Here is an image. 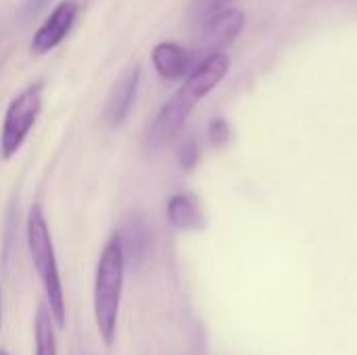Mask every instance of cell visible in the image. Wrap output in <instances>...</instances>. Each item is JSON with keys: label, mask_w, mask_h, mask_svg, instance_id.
<instances>
[{"label": "cell", "mask_w": 357, "mask_h": 355, "mask_svg": "<svg viewBox=\"0 0 357 355\" xmlns=\"http://www.w3.org/2000/svg\"><path fill=\"white\" fill-rule=\"evenodd\" d=\"M126 280V255L117 234H113L96 262L94 289H92V312L96 331L107 347H113L117 337V320L121 308V293Z\"/></svg>", "instance_id": "6da1fadb"}, {"label": "cell", "mask_w": 357, "mask_h": 355, "mask_svg": "<svg viewBox=\"0 0 357 355\" xmlns=\"http://www.w3.org/2000/svg\"><path fill=\"white\" fill-rule=\"evenodd\" d=\"M25 241L27 251L33 264V270L42 282L46 305L52 314V320L59 328L67 326V303H65V289L59 272V262L54 253V243L50 236L48 222L40 205H33L27 213L25 222Z\"/></svg>", "instance_id": "7a4b0ae2"}, {"label": "cell", "mask_w": 357, "mask_h": 355, "mask_svg": "<svg viewBox=\"0 0 357 355\" xmlns=\"http://www.w3.org/2000/svg\"><path fill=\"white\" fill-rule=\"evenodd\" d=\"M42 96H44V86L42 82H36L25 90H21L8 103L0 130V159L4 161L13 159L23 146V142L27 140L42 111Z\"/></svg>", "instance_id": "3957f363"}, {"label": "cell", "mask_w": 357, "mask_h": 355, "mask_svg": "<svg viewBox=\"0 0 357 355\" xmlns=\"http://www.w3.org/2000/svg\"><path fill=\"white\" fill-rule=\"evenodd\" d=\"M197 103H199V98L182 84V88L155 115V119L146 132V149L157 151V149L165 146L169 140H174L180 134V130L184 128V123L188 121Z\"/></svg>", "instance_id": "277c9868"}, {"label": "cell", "mask_w": 357, "mask_h": 355, "mask_svg": "<svg viewBox=\"0 0 357 355\" xmlns=\"http://www.w3.org/2000/svg\"><path fill=\"white\" fill-rule=\"evenodd\" d=\"M77 10H79L77 0H61L50 10V15L44 19V23L36 29V33L29 42V50L33 54H46V52L54 50L69 36V31L77 19Z\"/></svg>", "instance_id": "5b68a950"}, {"label": "cell", "mask_w": 357, "mask_h": 355, "mask_svg": "<svg viewBox=\"0 0 357 355\" xmlns=\"http://www.w3.org/2000/svg\"><path fill=\"white\" fill-rule=\"evenodd\" d=\"M247 25V17L241 8L226 6L201 23V50L205 54L224 50L230 46Z\"/></svg>", "instance_id": "8992f818"}, {"label": "cell", "mask_w": 357, "mask_h": 355, "mask_svg": "<svg viewBox=\"0 0 357 355\" xmlns=\"http://www.w3.org/2000/svg\"><path fill=\"white\" fill-rule=\"evenodd\" d=\"M138 86H140V67L138 65H132L128 67L121 77L115 82L109 98H107V105H105V121L109 128H119L126 123L132 107H134V100H136V94H138Z\"/></svg>", "instance_id": "52a82bcc"}, {"label": "cell", "mask_w": 357, "mask_h": 355, "mask_svg": "<svg viewBox=\"0 0 357 355\" xmlns=\"http://www.w3.org/2000/svg\"><path fill=\"white\" fill-rule=\"evenodd\" d=\"M230 71V56L224 50L205 54L186 75L184 86L201 100L218 88V84Z\"/></svg>", "instance_id": "ba28073f"}, {"label": "cell", "mask_w": 357, "mask_h": 355, "mask_svg": "<svg viewBox=\"0 0 357 355\" xmlns=\"http://www.w3.org/2000/svg\"><path fill=\"white\" fill-rule=\"evenodd\" d=\"M151 63L157 75H161L167 82H176L184 80L190 73L192 54L176 42H159L151 50Z\"/></svg>", "instance_id": "9c48e42d"}, {"label": "cell", "mask_w": 357, "mask_h": 355, "mask_svg": "<svg viewBox=\"0 0 357 355\" xmlns=\"http://www.w3.org/2000/svg\"><path fill=\"white\" fill-rule=\"evenodd\" d=\"M167 222L182 232L201 230L205 226V216L199 199L190 192H176L167 201Z\"/></svg>", "instance_id": "30bf717a"}, {"label": "cell", "mask_w": 357, "mask_h": 355, "mask_svg": "<svg viewBox=\"0 0 357 355\" xmlns=\"http://www.w3.org/2000/svg\"><path fill=\"white\" fill-rule=\"evenodd\" d=\"M121 247H123V255H126V264L128 259H132L134 264H140L151 247V230L149 224L142 216L134 213L126 220V224L121 226V230L117 232Z\"/></svg>", "instance_id": "8fae6325"}, {"label": "cell", "mask_w": 357, "mask_h": 355, "mask_svg": "<svg viewBox=\"0 0 357 355\" xmlns=\"http://www.w3.org/2000/svg\"><path fill=\"white\" fill-rule=\"evenodd\" d=\"M54 320L46 303H40L33 318V355H59Z\"/></svg>", "instance_id": "7c38bea8"}, {"label": "cell", "mask_w": 357, "mask_h": 355, "mask_svg": "<svg viewBox=\"0 0 357 355\" xmlns=\"http://www.w3.org/2000/svg\"><path fill=\"white\" fill-rule=\"evenodd\" d=\"M201 161V149L195 138H186L178 149V163L184 172H192Z\"/></svg>", "instance_id": "4fadbf2b"}, {"label": "cell", "mask_w": 357, "mask_h": 355, "mask_svg": "<svg viewBox=\"0 0 357 355\" xmlns=\"http://www.w3.org/2000/svg\"><path fill=\"white\" fill-rule=\"evenodd\" d=\"M230 2H234V0H192L190 2V15L195 21L203 23L205 19H209L218 10L226 8Z\"/></svg>", "instance_id": "5bb4252c"}, {"label": "cell", "mask_w": 357, "mask_h": 355, "mask_svg": "<svg viewBox=\"0 0 357 355\" xmlns=\"http://www.w3.org/2000/svg\"><path fill=\"white\" fill-rule=\"evenodd\" d=\"M207 138L213 149H224L230 140V123L224 117H215L207 126Z\"/></svg>", "instance_id": "9a60e30c"}, {"label": "cell", "mask_w": 357, "mask_h": 355, "mask_svg": "<svg viewBox=\"0 0 357 355\" xmlns=\"http://www.w3.org/2000/svg\"><path fill=\"white\" fill-rule=\"evenodd\" d=\"M48 0H25L23 2V6H21V17L23 19H29V17H33L44 4H46Z\"/></svg>", "instance_id": "2e32d148"}, {"label": "cell", "mask_w": 357, "mask_h": 355, "mask_svg": "<svg viewBox=\"0 0 357 355\" xmlns=\"http://www.w3.org/2000/svg\"><path fill=\"white\" fill-rule=\"evenodd\" d=\"M0 328H2V293H0Z\"/></svg>", "instance_id": "e0dca14e"}, {"label": "cell", "mask_w": 357, "mask_h": 355, "mask_svg": "<svg viewBox=\"0 0 357 355\" xmlns=\"http://www.w3.org/2000/svg\"><path fill=\"white\" fill-rule=\"evenodd\" d=\"M0 355H10V354H8L6 349H0Z\"/></svg>", "instance_id": "ac0fdd59"}]
</instances>
